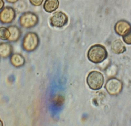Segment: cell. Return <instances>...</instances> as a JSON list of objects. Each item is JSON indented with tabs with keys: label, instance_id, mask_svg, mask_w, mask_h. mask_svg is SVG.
Returning <instances> with one entry per match:
<instances>
[{
	"label": "cell",
	"instance_id": "obj_19",
	"mask_svg": "<svg viewBox=\"0 0 131 126\" xmlns=\"http://www.w3.org/2000/svg\"><path fill=\"white\" fill-rule=\"evenodd\" d=\"M6 1L10 3H16L19 0H6Z\"/></svg>",
	"mask_w": 131,
	"mask_h": 126
},
{
	"label": "cell",
	"instance_id": "obj_5",
	"mask_svg": "<svg viewBox=\"0 0 131 126\" xmlns=\"http://www.w3.org/2000/svg\"><path fill=\"white\" fill-rule=\"evenodd\" d=\"M105 87L109 94L112 96H116L122 91L123 83L118 79L113 77L107 80Z\"/></svg>",
	"mask_w": 131,
	"mask_h": 126
},
{
	"label": "cell",
	"instance_id": "obj_4",
	"mask_svg": "<svg viewBox=\"0 0 131 126\" xmlns=\"http://www.w3.org/2000/svg\"><path fill=\"white\" fill-rule=\"evenodd\" d=\"M39 19L35 13L30 12H24L19 19L20 25L25 29L34 27L38 23Z\"/></svg>",
	"mask_w": 131,
	"mask_h": 126
},
{
	"label": "cell",
	"instance_id": "obj_2",
	"mask_svg": "<svg viewBox=\"0 0 131 126\" xmlns=\"http://www.w3.org/2000/svg\"><path fill=\"white\" fill-rule=\"evenodd\" d=\"M86 82L91 89L98 90L101 89L104 84V77L101 72L95 71H92L88 74Z\"/></svg>",
	"mask_w": 131,
	"mask_h": 126
},
{
	"label": "cell",
	"instance_id": "obj_12",
	"mask_svg": "<svg viewBox=\"0 0 131 126\" xmlns=\"http://www.w3.org/2000/svg\"><path fill=\"white\" fill-rule=\"evenodd\" d=\"M59 6V0H46L43 5V8L45 12L51 13L56 11Z\"/></svg>",
	"mask_w": 131,
	"mask_h": 126
},
{
	"label": "cell",
	"instance_id": "obj_16",
	"mask_svg": "<svg viewBox=\"0 0 131 126\" xmlns=\"http://www.w3.org/2000/svg\"><path fill=\"white\" fill-rule=\"evenodd\" d=\"M122 38L125 43L131 45V29L127 34L122 36Z\"/></svg>",
	"mask_w": 131,
	"mask_h": 126
},
{
	"label": "cell",
	"instance_id": "obj_3",
	"mask_svg": "<svg viewBox=\"0 0 131 126\" xmlns=\"http://www.w3.org/2000/svg\"><path fill=\"white\" fill-rule=\"evenodd\" d=\"M39 38L34 32H29L25 35L22 41V47L27 52H32L38 46Z\"/></svg>",
	"mask_w": 131,
	"mask_h": 126
},
{
	"label": "cell",
	"instance_id": "obj_17",
	"mask_svg": "<svg viewBox=\"0 0 131 126\" xmlns=\"http://www.w3.org/2000/svg\"><path fill=\"white\" fill-rule=\"evenodd\" d=\"M31 5L34 6H41L44 0H29Z\"/></svg>",
	"mask_w": 131,
	"mask_h": 126
},
{
	"label": "cell",
	"instance_id": "obj_9",
	"mask_svg": "<svg viewBox=\"0 0 131 126\" xmlns=\"http://www.w3.org/2000/svg\"><path fill=\"white\" fill-rule=\"evenodd\" d=\"M13 47L9 42L0 43V57L6 58L12 55Z\"/></svg>",
	"mask_w": 131,
	"mask_h": 126
},
{
	"label": "cell",
	"instance_id": "obj_20",
	"mask_svg": "<svg viewBox=\"0 0 131 126\" xmlns=\"http://www.w3.org/2000/svg\"><path fill=\"white\" fill-rule=\"evenodd\" d=\"M0 126H3V123L2 121L1 120V119H0Z\"/></svg>",
	"mask_w": 131,
	"mask_h": 126
},
{
	"label": "cell",
	"instance_id": "obj_14",
	"mask_svg": "<svg viewBox=\"0 0 131 126\" xmlns=\"http://www.w3.org/2000/svg\"><path fill=\"white\" fill-rule=\"evenodd\" d=\"M10 32L8 28L5 27H0V39L3 41L8 40L10 37Z\"/></svg>",
	"mask_w": 131,
	"mask_h": 126
},
{
	"label": "cell",
	"instance_id": "obj_8",
	"mask_svg": "<svg viewBox=\"0 0 131 126\" xmlns=\"http://www.w3.org/2000/svg\"><path fill=\"white\" fill-rule=\"evenodd\" d=\"M131 29V25L125 20H120L114 26L115 33L120 36H124Z\"/></svg>",
	"mask_w": 131,
	"mask_h": 126
},
{
	"label": "cell",
	"instance_id": "obj_15",
	"mask_svg": "<svg viewBox=\"0 0 131 126\" xmlns=\"http://www.w3.org/2000/svg\"><path fill=\"white\" fill-rule=\"evenodd\" d=\"M52 101L53 102V104L55 106H61L64 103V99L62 96H57L54 97Z\"/></svg>",
	"mask_w": 131,
	"mask_h": 126
},
{
	"label": "cell",
	"instance_id": "obj_18",
	"mask_svg": "<svg viewBox=\"0 0 131 126\" xmlns=\"http://www.w3.org/2000/svg\"><path fill=\"white\" fill-rule=\"evenodd\" d=\"M5 5V3L3 0H0V10L4 8Z\"/></svg>",
	"mask_w": 131,
	"mask_h": 126
},
{
	"label": "cell",
	"instance_id": "obj_1",
	"mask_svg": "<svg viewBox=\"0 0 131 126\" xmlns=\"http://www.w3.org/2000/svg\"><path fill=\"white\" fill-rule=\"evenodd\" d=\"M108 53L106 47L101 44H97L91 46L88 51L87 57L91 62L99 64L107 59Z\"/></svg>",
	"mask_w": 131,
	"mask_h": 126
},
{
	"label": "cell",
	"instance_id": "obj_10",
	"mask_svg": "<svg viewBox=\"0 0 131 126\" xmlns=\"http://www.w3.org/2000/svg\"><path fill=\"white\" fill-rule=\"evenodd\" d=\"M112 52L116 54L123 53L126 50V48L123 42L119 39L115 40L112 42L111 45Z\"/></svg>",
	"mask_w": 131,
	"mask_h": 126
},
{
	"label": "cell",
	"instance_id": "obj_6",
	"mask_svg": "<svg viewBox=\"0 0 131 126\" xmlns=\"http://www.w3.org/2000/svg\"><path fill=\"white\" fill-rule=\"evenodd\" d=\"M50 24L56 28H62L67 24L68 18L64 12L59 11L54 13L50 18Z\"/></svg>",
	"mask_w": 131,
	"mask_h": 126
},
{
	"label": "cell",
	"instance_id": "obj_11",
	"mask_svg": "<svg viewBox=\"0 0 131 126\" xmlns=\"http://www.w3.org/2000/svg\"><path fill=\"white\" fill-rule=\"evenodd\" d=\"M10 61L12 66L15 67H20L23 66L25 63V59L24 57L19 53L12 54Z\"/></svg>",
	"mask_w": 131,
	"mask_h": 126
},
{
	"label": "cell",
	"instance_id": "obj_13",
	"mask_svg": "<svg viewBox=\"0 0 131 126\" xmlns=\"http://www.w3.org/2000/svg\"><path fill=\"white\" fill-rule=\"evenodd\" d=\"M10 32V37L8 41L11 42H16L20 39L21 36V31L16 26H10L8 27Z\"/></svg>",
	"mask_w": 131,
	"mask_h": 126
},
{
	"label": "cell",
	"instance_id": "obj_7",
	"mask_svg": "<svg viewBox=\"0 0 131 126\" xmlns=\"http://www.w3.org/2000/svg\"><path fill=\"white\" fill-rule=\"evenodd\" d=\"M16 12L10 6L4 7L0 12V22L3 24H9L15 19Z\"/></svg>",
	"mask_w": 131,
	"mask_h": 126
}]
</instances>
